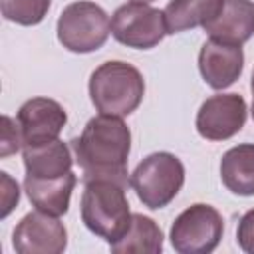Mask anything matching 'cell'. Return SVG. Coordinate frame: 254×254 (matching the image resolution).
Here are the masks:
<instances>
[{
  "mask_svg": "<svg viewBox=\"0 0 254 254\" xmlns=\"http://www.w3.org/2000/svg\"><path fill=\"white\" fill-rule=\"evenodd\" d=\"M71 147L83 171V183L91 179H113L125 187L131 185V177H127L131 131L123 123V117L103 113L91 117L81 135L71 141Z\"/></svg>",
  "mask_w": 254,
  "mask_h": 254,
  "instance_id": "obj_1",
  "label": "cell"
},
{
  "mask_svg": "<svg viewBox=\"0 0 254 254\" xmlns=\"http://www.w3.org/2000/svg\"><path fill=\"white\" fill-rule=\"evenodd\" d=\"M127 187L113 179H91L83 183L79 200L81 222L107 244L117 242L129 228L133 212L125 194Z\"/></svg>",
  "mask_w": 254,
  "mask_h": 254,
  "instance_id": "obj_2",
  "label": "cell"
},
{
  "mask_svg": "<svg viewBox=\"0 0 254 254\" xmlns=\"http://www.w3.org/2000/svg\"><path fill=\"white\" fill-rule=\"evenodd\" d=\"M145 79L141 71L121 60H111L93 69L89 77V97L103 115L127 117L143 101Z\"/></svg>",
  "mask_w": 254,
  "mask_h": 254,
  "instance_id": "obj_3",
  "label": "cell"
},
{
  "mask_svg": "<svg viewBox=\"0 0 254 254\" xmlns=\"http://www.w3.org/2000/svg\"><path fill=\"white\" fill-rule=\"evenodd\" d=\"M185 183V167L169 151H157L145 157L131 173V187L139 200L151 208H165L175 200Z\"/></svg>",
  "mask_w": 254,
  "mask_h": 254,
  "instance_id": "obj_4",
  "label": "cell"
},
{
  "mask_svg": "<svg viewBox=\"0 0 254 254\" xmlns=\"http://www.w3.org/2000/svg\"><path fill=\"white\" fill-rule=\"evenodd\" d=\"M56 32L65 50L73 54H89L107 42L111 34V20L99 4L81 0L64 8L58 18Z\"/></svg>",
  "mask_w": 254,
  "mask_h": 254,
  "instance_id": "obj_5",
  "label": "cell"
},
{
  "mask_svg": "<svg viewBox=\"0 0 254 254\" xmlns=\"http://www.w3.org/2000/svg\"><path fill=\"white\" fill-rule=\"evenodd\" d=\"M224 220L210 204H192L185 208L173 222L169 238L179 254H208L222 238Z\"/></svg>",
  "mask_w": 254,
  "mask_h": 254,
  "instance_id": "obj_6",
  "label": "cell"
},
{
  "mask_svg": "<svg viewBox=\"0 0 254 254\" xmlns=\"http://www.w3.org/2000/svg\"><path fill=\"white\" fill-rule=\"evenodd\" d=\"M167 34L163 10L143 2L123 4L111 16V36L127 48L151 50Z\"/></svg>",
  "mask_w": 254,
  "mask_h": 254,
  "instance_id": "obj_7",
  "label": "cell"
},
{
  "mask_svg": "<svg viewBox=\"0 0 254 254\" xmlns=\"http://www.w3.org/2000/svg\"><path fill=\"white\" fill-rule=\"evenodd\" d=\"M12 244L18 254H62L67 248V230L60 216L36 208L16 224Z\"/></svg>",
  "mask_w": 254,
  "mask_h": 254,
  "instance_id": "obj_8",
  "label": "cell"
},
{
  "mask_svg": "<svg viewBox=\"0 0 254 254\" xmlns=\"http://www.w3.org/2000/svg\"><path fill=\"white\" fill-rule=\"evenodd\" d=\"M248 107L238 93H218L208 97L196 113V131L206 141H226L246 123Z\"/></svg>",
  "mask_w": 254,
  "mask_h": 254,
  "instance_id": "obj_9",
  "label": "cell"
},
{
  "mask_svg": "<svg viewBox=\"0 0 254 254\" xmlns=\"http://www.w3.org/2000/svg\"><path fill=\"white\" fill-rule=\"evenodd\" d=\"M24 147H36L56 141L67 123L65 109L50 97H32L16 113Z\"/></svg>",
  "mask_w": 254,
  "mask_h": 254,
  "instance_id": "obj_10",
  "label": "cell"
},
{
  "mask_svg": "<svg viewBox=\"0 0 254 254\" xmlns=\"http://www.w3.org/2000/svg\"><path fill=\"white\" fill-rule=\"evenodd\" d=\"M198 69L202 79L216 91L230 87L244 69V52L242 46L206 40L198 52Z\"/></svg>",
  "mask_w": 254,
  "mask_h": 254,
  "instance_id": "obj_11",
  "label": "cell"
},
{
  "mask_svg": "<svg viewBox=\"0 0 254 254\" xmlns=\"http://www.w3.org/2000/svg\"><path fill=\"white\" fill-rule=\"evenodd\" d=\"M202 28L214 40L242 46L254 36V2L222 0L218 14Z\"/></svg>",
  "mask_w": 254,
  "mask_h": 254,
  "instance_id": "obj_12",
  "label": "cell"
},
{
  "mask_svg": "<svg viewBox=\"0 0 254 254\" xmlns=\"http://www.w3.org/2000/svg\"><path fill=\"white\" fill-rule=\"evenodd\" d=\"M75 185H77V177L71 171L52 179H36L28 175L24 179V190L32 206L54 216H62L69 210V200Z\"/></svg>",
  "mask_w": 254,
  "mask_h": 254,
  "instance_id": "obj_13",
  "label": "cell"
},
{
  "mask_svg": "<svg viewBox=\"0 0 254 254\" xmlns=\"http://www.w3.org/2000/svg\"><path fill=\"white\" fill-rule=\"evenodd\" d=\"M22 157H24L26 175L36 179L62 177L69 173L73 165V157L67 143L60 139L44 145H36V147H24Z\"/></svg>",
  "mask_w": 254,
  "mask_h": 254,
  "instance_id": "obj_14",
  "label": "cell"
},
{
  "mask_svg": "<svg viewBox=\"0 0 254 254\" xmlns=\"http://www.w3.org/2000/svg\"><path fill=\"white\" fill-rule=\"evenodd\" d=\"M222 185L238 196H254V143L228 149L220 159Z\"/></svg>",
  "mask_w": 254,
  "mask_h": 254,
  "instance_id": "obj_15",
  "label": "cell"
},
{
  "mask_svg": "<svg viewBox=\"0 0 254 254\" xmlns=\"http://www.w3.org/2000/svg\"><path fill=\"white\" fill-rule=\"evenodd\" d=\"M222 0H171L165 14V24L169 34L187 32L208 24L220 10Z\"/></svg>",
  "mask_w": 254,
  "mask_h": 254,
  "instance_id": "obj_16",
  "label": "cell"
},
{
  "mask_svg": "<svg viewBox=\"0 0 254 254\" xmlns=\"http://www.w3.org/2000/svg\"><path fill=\"white\" fill-rule=\"evenodd\" d=\"M109 248L115 254H159L163 250V230L153 218L135 212L127 232Z\"/></svg>",
  "mask_w": 254,
  "mask_h": 254,
  "instance_id": "obj_17",
  "label": "cell"
},
{
  "mask_svg": "<svg viewBox=\"0 0 254 254\" xmlns=\"http://www.w3.org/2000/svg\"><path fill=\"white\" fill-rule=\"evenodd\" d=\"M50 4L52 0H0V10L2 16L14 24L36 26L46 18Z\"/></svg>",
  "mask_w": 254,
  "mask_h": 254,
  "instance_id": "obj_18",
  "label": "cell"
},
{
  "mask_svg": "<svg viewBox=\"0 0 254 254\" xmlns=\"http://www.w3.org/2000/svg\"><path fill=\"white\" fill-rule=\"evenodd\" d=\"M2 149H0V157H8L12 153H16L20 147H24L22 141V131L20 125H16L8 115H2Z\"/></svg>",
  "mask_w": 254,
  "mask_h": 254,
  "instance_id": "obj_19",
  "label": "cell"
},
{
  "mask_svg": "<svg viewBox=\"0 0 254 254\" xmlns=\"http://www.w3.org/2000/svg\"><path fill=\"white\" fill-rule=\"evenodd\" d=\"M236 242L246 254H254V208L242 214L236 228Z\"/></svg>",
  "mask_w": 254,
  "mask_h": 254,
  "instance_id": "obj_20",
  "label": "cell"
},
{
  "mask_svg": "<svg viewBox=\"0 0 254 254\" xmlns=\"http://www.w3.org/2000/svg\"><path fill=\"white\" fill-rule=\"evenodd\" d=\"M0 175H2V185H4V196H2L4 208H2V218H6V216L10 214V210H12V208L18 204V200H20V189H18V183L8 177V173L2 171Z\"/></svg>",
  "mask_w": 254,
  "mask_h": 254,
  "instance_id": "obj_21",
  "label": "cell"
},
{
  "mask_svg": "<svg viewBox=\"0 0 254 254\" xmlns=\"http://www.w3.org/2000/svg\"><path fill=\"white\" fill-rule=\"evenodd\" d=\"M250 89H252V95H254V71H252V81H250Z\"/></svg>",
  "mask_w": 254,
  "mask_h": 254,
  "instance_id": "obj_22",
  "label": "cell"
},
{
  "mask_svg": "<svg viewBox=\"0 0 254 254\" xmlns=\"http://www.w3.org/2000/svg\"><path fill=\"white\" fill-rule=\"evenodd\" d=\"M131 2H143V4H149V2H153V0H131Z\"/></svg>",
  "mask_w": 254,
  "mask_h": 254,
  "instance_id": "obj_23",
  "label": "cell"
},
{
  "mask_svg": "<svg viewBox=\"0 0 254 254\" xmlns=\"http://www.w3.org/2000/svg\"><path fill=\"white\" fill-rule=\"evenodd\" d=\"M252 119H254V95H252Z\"/></svg>",
  "mask_w": 254,
  "mask_h": 254,
  "instance_id": "obj_24",
  "label": "cell"
}]
</instances>
